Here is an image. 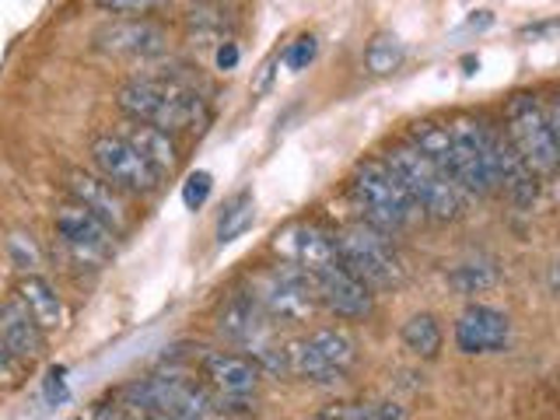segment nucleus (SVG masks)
I'll use <instances>...</instances> for the list:
<instances>
[{
    "label": "nucleus",
    "mask_w": 560,
    "mask_h": 420,
    "mask_svg": "<svg viewBox=\"0 0 560 420\" xmlns=\"http://www.w3.org/2000/svg\"><path fill=\"white\" fill-rule=\"evenodd\" d=\"M116 105L127 119L148 122L165 133H186V130H200L207 122V98L200 92H189V88L175 84L162 74H144V78H130L119 84Z\"/></svg>",
    "instance_id": "f257e3e1"
},
{
    "label": "nucleus",
    "mask_w": 560,
    "mask_h": 420,
    "mask_svg": "<svg viewBox=\"0 0 560 420\" xmlns=\"http://www.w3.org/2000/svg\"><path fill=\"white\" fill-rule=\"evenodd\" d=\"M382 162L389 165V172L399 179V186L407 189V197L417 203V210L424 218H431V221L463 218L469 197L448 179L445 172H438L417 148H410L407 140H402V144L385 148Z\"/></svg>",
    "instance_id": "f03ea898"
},
{
    "label": "nucleus",
    "mask_w": 560,
    "mask_h": 420,
    "mask_svg": "<svg viewBox=\"0 0 560 420\" xmlns=\"http://www.w3.org/2000/svg\"><path fill=\"white\" fill-rule=\"evenodd\" d=\"M350 200L361 210V221L375 224L385 235L402 232L420 218L417 203L407 197V189L399 186V179L382 158H364L354 168V175H350Z\"/></svg>",
    "instance_id": "7ed1b4c3"
},
{
    "label": "nucleus",
    "mask_w": 560,
    "mask_h": 420,
    "mask_svg": "<svg viewBox=\"0 0 560 420\" xmlns=\"http://www.w3.org/2000/svg\"><path fill=\"white\" fill-rule=\"evenodd\" d=\"M332 242H337V256L343 267L358 273L368 288H399L402 277H407V267L393 249L389 235L378 232L375 224L354 221L340 228V232H332Z\"/></svg>",
    "instance_id": "20e7f679"
},
{
    "label": "nucleus",
    "mask_w": 560,
    "mask_h": 420,
    "mask_svg": "<svg viewBox=\"0 0 560 420\" xmlns=\"http://www.w3.org/2000/svg\"><path fill=\"white\" fill-rule=\"evenodd\" d=\"M253 298L259 308L267 312L270 323H284V326H302L308 323L315 308H319V298H315L312 277L302 267H291V262H273L270 270H262L253 277L249 284Z\"/></svg>",
    "instance_id": "39448f33"
},
{
    "label": "nucleus",
    "mask_w": 560,
    "mask_h": 420,
    "mask_svg": "<svg viewBox=\"0 0 560 420\" xmlns=\"http://www.w3.org/2000/svg\"><path fill=\"white\" fill-rule=\"evenodd\" d=\"M504 133L518 148V154L536 168L539 179L560 172L557 144L550 133L547 105H542L533 92H515L504 105Z\"/></svg>",
    "instance_id": "423d86ee"
},
{
    "label": "nucleus",
    "mask_w": 560,
    "mask_h": 420,
    "mask_svg": "<svg viewBox=\"0 0 560 420\" xmlns=\"http://www.w3.org/2000/svg\"><path fill=\"white\" fill-rule=\"evenodd\" d=\"M354 361H358V343L343 329H315L308 337L284 347L288 375L308 382H332V378L340 382Z\"/></svg>",
    "instance_id": "0eeeda50"
},
{
    "label": "nucleus",
    "mask_w": 560,
    "mask_h": 420,
    "mask_svg": "<svg viewBox=\"0 0 560 420\" xmlns=\"http://www.w3.org/2000/svg\"><path fill=\"white\" fill-rule=\"evenodd\" d=\"M52 232H57V242L70 253V259L81 262V267H102V262H109V256L116 253V238H119L102 218H95L92 210H84L74 200L57 207Z\"/></svg>",
    "instance_id": "6e6552de"
},
{
    "label": "nucleus",
    "mask_w": 560,
    "mask_h": 420,
    "mask_svg": "<svg viewBox=\"0 0 560 420\" xmlns=\"http://www.w3.org/2000/svg\"><path fill=\"white\" fill-rule=\"evenodd\" d=\"M88 154H92L95 172L102 179H109L116 189L127 192V197H151V192H158V186H162V175H158L119 133L92 137Z\"/></svg>",
    "instance_id": "1a4fd4ad"
},
{
    "label": "nucleus",
    "mask_w": 560,
    "mask_h": 420,
    "mask_svg": "<svg viewBox=\"0 0 560 420\" xmlns=\"http://www.w3.org/2000/svg\"><path fill=\"white\" fill-rule=\"evenodd\" d=\"M63 189L67 197L81 203L84 210H92L95 218H102L113 232L122 238L133 228V210L127 203V192L116 189L109 179H102L98 172H84V168H67L63 172Z\"/></svg>",
    "instance_id": "9d476101"
},
{
    "label": "nucleus",
    "mask_w": 560,
    "mask_h": 420,
    "mask_svg": "<svg viewBox=\"0 0 560 420\" xmlns=\"http://www.w3.org/2000/svg\"><path fill=\"white\" fill-rule=\"evenodd\" d=\"M312 288L319 305L329 308L337 319H364L375 308V294L358 273H350L343 262H329V267L312 273Z\"/></svg>",
    "instance_id": "9b49d317"
},
{
    "label": "nucleus",
    "mask_w": 560,
    "mask_h": 420,
    "mask_svg": "<svg viewBox=\"0 0 560 420\" xmlns=\"http://www.w3.org/2000/svg\"><path fill=\"white\" fill-rule=\"evenodd\" d=\"M270 249L280 262H291V267H302L308 277L315 270L329 267V262H337V242H332V232L319 228L315 221H294L288 228H280L273 235Z\"/></svg>",
    "instance_id": "f8f14e48"
},
{
    "label": "nucleus",
    "mask_w": 560,
    "mask_h": 420,
    "mask_svg": "<svg viewBox=\"0 0 560 420\" xmlns=\"http://www.w3.org/2000/svg\"><path fill=\"white\" fill-rule=\"evenodd\" d=\"M95 49L109 57L154 60L168 49V32L151 18H119L95 32Z\"/></svg>",
    "instance_id": "ddd939ff"
},
{
    "label": "nucleus",
    "mask_w": 560,
    "mask_h": 420,
    "mask_svg": "<svg viewBox=\"0 0 560 420\" xmlns=\"http://www.w3.org/2000/svg\"><path fill=\"white\" fill-rule=\"evenodd\" d=\"M490 168H494V183L512 200L518 210H533L539 200V175L536 168L518 154V148L508 140L504 130L494 127V137H490Z\"/></svg>",
    "instance_id": "4468645a"
},
{
    "label": "nucleus",
    "mask_w": 560,
    "mask_h": 420,
    "mask_svg": "<svg viewBox=\"0 0 560 420\" xmlns=\"http://www.w3.org/2000/svg\"><path fill=\"white\" fill-rule=\"evenodd\" d=\"M512 343V323L508 315L490 305H469L455 323V347L463 354H498Z\"/></svg>",
    "instance_id": "2eb2a0df"
},
{
    "label": "nucleus",
    "mask_w": 560,
    "mask_h": 420,
    "mask_svg": "<svg viewBox=\"0 0 560 420\" xmlns=\"http://www.w3.org/2000/svg\"><path fill=\"white\" fill-rule=\"evenodd\" d=\"M270 319L267 312L259 308V302L253 298V291H232L221 302L218 315H214V329L228 343H242V347H253L259 350L262 347V332H267Z\"/></svg>",
    "instance_id": "dca6fc26"
},
{
    "label": "nucleus",
    "mask_w": 560,
    "mask_h": 420,
    "mask_svg": "<svg viewBox=\"0 0 560 420\" xmlns=\"http://www.w3.org/2000/svg\"><path fill=\"white\" fill-rule=\"evenodd\" d=\"M200 372L218 396H253L262 378L256 361L238 358V354H224V350H207L200 358Z\"/></svg>",
    "instance_id": "f3484780"
},
{
    "label": "nucleus",
    "mask_w": 560,
    "mask_h": 420,
    "mask_svg": "<svg viewBox=\"0 0 560 420\" xmlns=\"http://www.w3.org/2000/svg\"><path fill=\"white\" fill-rule=\"evenodd\" d=\"M116 133L127 140V144L144 158V162L162 175V179H168V175H175V168H179L183 154L179 148H175L172 133L158 130V127H148V122H137V119H122Z\"/></svg>",
    "instance_id": "a211bd4d"
},
{
    "label": "nucleus",
    "mask_w": 560,
    "mask_h": 420,
    "mask_svg": "<svg viewBox=\"0 0 560 420\" xmlns=\"http://www.w3.org/2000/svg\"><path fill=\"white\" fill-rule=\"evenodd\" d=\"M0 337L25 364H35L46 358V329L32 319L18 298L0 302Z\"/></svg>",
    "instance_id": "6ab92c4d"
},
{
    "label": "nucleus",
    "mask_w": 560,
    "mask_h": 420,
    "mask_svg": "<svg viewBox=\"0 0 560 420\" xmlns=\"http://www.w3.org/2000/svg\"><path fill=\"white\" fill-rule=\"evenodd\" d=\"M14 298L25 305V312L39 323L46 332H57L67 326V308L60 291L49 284L43 273H22V280L14 284Z\"/></svg>",
    "instance_id": "aec40b11"
},
{
    "label": "nucleus",
    "mask_w": 560,
    "mask_h": 420,
    "mask_svg": "<svg viewBox=\"0 0 560 420\" xmlns=\"http://www.w3.org/2000/svg\"><path fill=\"white\" fill-rule=\"evenodd\" d=\"M407 144L417 148L438 172H445L448 179H452L455 140H452L448 122H438V119H413V122H410V130H407Z\"/></svg>",
    "instance_id": "412c9836"
},
{
    "label": "nucleus",
    "mask_w": 560,
    "mask_h": 420,
    "mask_svg": "<svg viewBox=\"0 0 560 420\" xmlns=\"http://www.w3.org/2000/svg\"><path fill=\"white\" fill-rule=\"evenodd\" d=\"M399 337H402V347H407L410 354L420 358V361H434L438 354H442V343H445L442 326H438V319L431 312L410 315V319L402 323Z\"/></svg>",
    "instance_id": "4be33fe9"
},
{
    "label": "nucleus",
    "mask_w": 560,
    "mask_h": 420,
    "mask_svg": "<svg viewBox=\"0 0 560 420\" xmlns=\"http://www.w3.org/2000/svg\"><path fill=\"white\" fill-rule=\"evenodd\" d=\"M498 262L494 259H466V262H455L448 270V284L459 291L463 298H472V294H483L490 288H498Z\"/></svg>",
    "instance_id": "5701e85b"
},
{
    "label": "nucleus",
    "mask_w": 560,
    "mask_h": 420,
    "mask_svg": "<svg viewBox=\"0 0 560 420\" xmlns=\"http://www.w3.org/2000/svg\"><path fill=\"white\" fill-rule=\"evenodd\" d=\"M402 60H407V46H402V39L393 32H375L372 43L364 46V67H368V74H375V78L396 74Z\"/></svg>",
    "instance_id": "b1692460"
},
{
    "label": "nucleus",
    "mask_w": 560,
    "mask_h": 420,
    "mask_svg": "<svg viewBox=\"0 0 560 420\" xmlns=\"http://www.w3.org/2000/svg\"><path fill=\"white\" fill-rule=\"evenodd\" d=\"M256 218V203L249 189H238L232 200L221 207L218 214V245H232L235 238H242L253 228Z\"/></svg>",
    "instance_id": "393cba45"
},
{
    "label": "nucleus",
    "mask_w": 560,
    "mask_h": 420,
    "mask_svg": "<svg viewBox=\"0 0 560 420\" xmlns=\"http://www.w3.org/2000/svg\"><path fill=\"white\" fill-rule=\"evenodd\" d=\"M186 28L192 35H221L235 28V11L224 8L221 0H203V4L186 11Z\"/></svg>",
    "instance_id": "a878e982"
},
{
    "label": "nucleus",
    "mask_w": 560,
    "mask_h": 420,
    "mask_svg": "<svg viewBox=\"0 0 560 420\" xmlns=\"http://www.w3.org/2000/svg\"><path fill=\"white\" fill-rule=\"evenodd\" d=\"M8 253H11V262L22 273H39L43 267V253H39V245L32 242V235H22V232H14L8 238Z\"/></svg>",
    "instance_id": "bb28decb"
},
{
    "label": "nucleus",
    "mask_w": 560,
    "mask_h": 420,
    "mask_svg": "<svg viewBox=\"0 0 560 420\" xmlns=\"http://www.w3.org/2000/svg\"><path fill=\"white\" fill-rule=\"evenodd\" d=\"M81 420H148V413L140 410L137 402L116 396V399H109V402H95L92 413L81 417Z\"/></svg>",
    "instance_id": "cd10ccee"
},
{
    "label": "nucleus",
    "mask_w": 560,
    "mask_h": 420,
    "mask_svg": "<svg viewBox=\"0 0 560 420\" xmlns=\"http://www.w3.org/2000/svg\"><path fill=\"white\" fill-rule=\"evenodd\" d=\"M347 420H407L399 402H350Z\"/></svg>",
    "instance_id": "c85d7f7f"
},
{
    "label": "nucleus",
    "mask_w": 560,
    "mask_h": 420,
    "mask_svg": "<svg viewBox=\"0 0 560 420\" xmlns=\"http://www.w3.org/2000/svg\"><path fill=\"white\" fill-rule=\"evenodd\" d=\"M22 375H25V361L4 343V337H0V393L18 389V385H22Z\"/></svg>",
    "instance_id": "c756f323"
},
{
    "label": "nucleus",
    "mask_w": 560,
    "mask_h": 420,
    "mask_svg": "<svg viewBox=\"0 0 560 420\" xmlns=\"http://www.w3.org/2000/svg\"><path fill=\"white\" fill-rule=\"evenodd\" d=\"M315 52H319V39H315V35H298V39L284 49V63L291 70H305L315 60Z\"/></svg>",
    "instance_id": "7c9ffc66"
},
{
    "label": "nucleus",
    "mask_w": 560,
    "mask_h": 420,
    "mask_svg": "<svg viewBox=\"0 0 560 420\" xmlns=\"http://www.w3.org/2000/svg\"><path fill=\"white\" fill-rule=\"evenodd\" d=\"M210 189H214V179H210V172H192L189 179L183 183V203L189 210H200L210 197Z\"/></svg>",
    "instance_id": "2f4dec72"
},
{
    "label": "nucleus",
    "mask_w": 560,
    "mask_h": 420,
    "mask_svg": "<svg viewBox=\"0 0 560 420\" xmlns=\"http://www.w3.org/2000/svg\"><path fill=\"white\" fill-rule=\"evenodd\" d=\"M92 4L105 14H148L162 4V0H92Z\"/></svg>",
    "instance_id": "473e14b6"
},
{
    "label": "nucleus",
    "mask_w": 560,
    "mask_h": 420,
    "mask_svg": "<svg viewBox=\"0 0 560 420\" xmlns=\"http://www.w3.org/2000/svg\"><path fill=\"white\" fill-rule=\"evenodd\" d=\"M238 63V43L235 39H224L218 46V70H235Z\"/></svg>",
    "instance_id": "72a5a7b5"
},
{
    "label": "nucleus",
    "mask_w": 560,
    "mask_h": 420,
    "mask_svg": "<svg viewBox=\"0 0 560 420\" xmlns=\"http://www.w3.org/2000/svg\"><path fill=\"white\" fill-rule=\"evenodd\" d=\"M547 105V119H550V133H553V144H557V158H560V92L550 98V102H542Z\"/></svg>",
    "instance_id": "f704fd0d"
},
{
    "label": "nucleus",
    "mask_w": 560,
    "mask_h": 420,
    "mask_svg": "<svg viewBox=\"0 0 560 420\" xmlns=\"http://www.w3.org/2000/svg\"><path fill=\"white\" fill-rule=\"evenodd\" d=\"M347 410H350V402H340V407H329L323 413H315L312 420H347Z\"/></svg>",
    "instance_id": "c9c22d12"
},
{
    "label": "nucleus",
    "mask_w": 560,
    "mask_h": 420,
    "mask_svg": "<svg viewBox=\"0 0 560 420\" xmlns=\"http://www.w3.org/2000/svg\"><path fill=\"white\" fill-rule=\"evenodd\" d=\"M550 291L560 298V259L553 262V270H550Z\"/></svg>",
    "instance_id": "e433bc0d"
}]
</instances>
